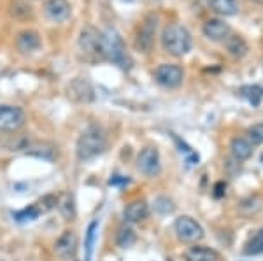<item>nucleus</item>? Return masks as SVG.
Here are the masks:
<instances>
[{
    "mask_svg": "<svg viewBox=\"0 0 263 261\" xmlns=\"http://www.w3.org/2000/svg\"><path fill=\"white\" fill-rule=\"evenodd\" d=\"M162 46L174 56H184L192 51L193 41L186 27L181 23H168L162 32Z\"/></svg>",
    "mask_w": 263,
    "mask_h": 261,
    "instance_id": "f257e3e1",
    "label": "nucleus"
},
{
    "mask_svg": "<svg viewBox=\"0 0 263 261\" xmlns=\"http://www.w3.org/2000/svg\"><path fill=\"white\" fill-rule=\"evenodd\" d=\"M100 56L123 67V69L130 67V58L126 54L125 42H123L120 33L111 30V28L100 33Z\"/></svg>",
    "mask_w": 263,
    "mask_h": 261,
    "instance_id": "f03ea898",
    "label": "nucleus"
},
{
    "mask_svg": "<svg viewBox=\"0 0 263 261\" xmlns=\"http://www.w3.org/2000/svg\"><path fill=\"white\" fill-rule=\"evenodd\" d=\"M105 135L99 126H90L84 130L81 137L78 138V146H76V153L81 162H88V159L97 158L105 151Z\"/></svg>",
    "mask_w": 263,
    "mask_h": 261,
    "instance_id": "7ed1b4c3",
    "label": "nucleus"
},
{
    "mask_svg": "<svg viewBox=\"0 0 263 261\" xmlns=\"http://www.w3.org/2000/svg\"><path fill=\"white\" fill-rule=\"evenodd\" d=\"M27 121L25 111L16 105H0V132L14 133Z\"/></svg>",
    "mask_w": 263,
    "mask_h": 261,
    "instance_id": "20e7f679",
    "label": "nucleus"
},
{
    "mask_svg": "<svg viewBox=\"0 0 263 261\" xmlns=\"http://www.w3.org/2000/svg\"><path fill=\"white\" fill-rule=\"evenodd\" d=\"M174 230H176L177 237L184 242H198L203 238V228L190 216L177 217L174 223Z\"/></svg>",
    "mask_w": 263,
    "mask_h": 261,
    "instance_id": "39448f33",
    "label": "nucleus"
},
{
    "mask_svg": "<svg viewBox=\"0 0 263 261\" xmlns=\"http://www.w3.org/2000/svg\"><path fill=\"white\" fill-rule=\"evenodd\" d=\"M156 25H158V18H156L155 14H147L141 23V27H139L135 46H137V49H141L142 53H149L153 44H155Z\"/></svg>",
    "mask_w": 263,
    "mask_h": 261,
    "instance_id": "423d86ee",
    "label": "nucleus"
},
{
    "mask_svg": "<svg viewBox=\"0 0 263 261\" xmlns=\"http://www.w3.org/2000/svg\"><path fill=\"white\" fill-rule=\"evenodd\" d=\"M182 77H184V72L176 63H162L155 70L156 83L163 88H177L182 83Z\"/></svg>",
    "mask_w": 263,
    "mask_h": 261,
    "instance_id": "0eeeda50",
    "label": "nucleus"
},
{
    "mask_svg": "<svg viewBox=\"0 0 263 261\" xmlns=\"http://www.w3.org/2000/svg\"><path fill=\"white\" fill-rule=\"evenodd\" d=\"M137 168L139 172L144 175H147V177H153V175H156L160 172V153L156 147L153 146H147L144 147V149L139 153L137 156Z\"/></svg>",
    "mask_w": 263,
    "mask_h": 261,
    "instance_id": "6e6552de",
    "label": "nucleus"
},
{
    "mask_svg": "<svg viewBox=\"0 0 263 261\" xmlns=\"http://www.w3.org/2000/svg\"><path fill=\"white\" fill-rule=\"evenodd\" d=\"M44 14L54 23H63L70 18L72 7L69 0H46L44 4Z\"/></svg>",
    "mask_w": 263,
    "mask_h": 261,
    "instance_id": "1a4fd4ad",
    "label": "nucleus"
},
{
    "mask_svg": "<svg viewBox=\"0 0 263 261\" xmlns=\"http://www.w3.org/2000/svg\"><path fill=\"white\" fill-rule=\"evenodd\" d=\"M76 251H78V235L70 230L63 231L60 237H58L57 244H54L57 256L62 259H70L76 256Z\"/></svg>",
    "mask_w": 263,
    "mask_h": 261,
    "instance_id": "9d476101",
    "label": "nucleus"
},
{
    "mask_svg": "<svg viewBox=\"0 0 263 261\" xmlns=\"http://www.w3.org/2000/svg\"><path fill=\"white\" fill-rule=\"evenodd\" d=\"M16 49L23 54H32L35 51H39L42 42H41V35L35 30H21L14 39Z\"/></svg>",
    "mask_w": 263,
    "mask_h": 261,
    "instance_id": "9b49d317",
    "label": "nucleus"
},
{
    "mask_svg": "<svg viewBox=\"0 0 263 261\" xmlns=\"http://www.w3.org/2000/svg\"><path fill=\"white\" fill-rule=\"evenodd\" d=\"M202 32L207 39L214 41V42H223L230 35V27L224 23L223 19H218V18H211L203 23L202 27Z\"/></svg>",
    "mask_w": 263,
    "mask_h": 261,
    "instance_id": "f8f14e48",
    "label": "nucleus"
},
{
    "mask_svg": "<svg viewBox=\"0 0 263 261\" xmlns=\"http://www.w3.org/2000/svg\"><path fill=\"white\" fill-rule=\"evenodd\" d=\"M79 48L86 54H100V33L93 27H84L79 33Z\"/></svg>",
    "mask_w": 263,
    "mask_h": 261,
    "instance_id": "ddd939ff",
    "label": "nucleus"
},
{
    "mask_svg": "<svg viewBox=\"0 0 263 261\" xmlns=\"http://www.w3.org/2000/svg\"><path fill=\"white\" fill-rule=\"evenodd\" d=\"M69 96L76 102H91L93 100V90L90 83L84 79H76L69 86Z\"/></svg>",
    "mask_w": 263,
    "mask_h": 261,
    "instance_id": "4468645a",
    "label": "nucleus"
},
{
    "mask_svg": "<svg viewBox=\"0 0 263 261\" xmlns=\"http://www.w3.org/2000/svg\"><path fill=\"white\" fill-rule=\"evenodd\" d=\"M147 212H149V209H147L146 202H144V200H134V202H130V204L126 205L125 210H123V217H125L126 223H139V221L146 219Z\"/></svg>",
    "mask_w": 263,
    "mask_h": 261,
    "instance_id": "2eb2a0df",
    "label": "nucleus"
},
{
    "mask_svg": "<svg viewBox=\"0 0 263 261\" xmlns=\"http://www.w3.org/2000/svg\"><path fill=\"white\" fill-rule=\"evenodd\" d=\"M230 151L237 162H244V159H248L251 156L253 146H251V142L246 140V138L235 137V138H232V142H230Z\"/></svg>",
    "mask_w": 263,
    "mask_h": 261,
    "instance_id": "dca6fc26",
    "label": "nucleus"
},
{
    "mask_svg": "<svg viewBox=\"0 0 263 261\" xmlns=\"http://www.w3.org/2000/svg\"><path fill=\"white\" fill-rule=\"evenodd\" d=\"M186 261H221V256L209 247H192L186 252Z\"/></svg>",
    "mask_w": 263,
    "mask_h": 261,
    "instance_id": "f3484780",
    "label": "nucleus"
},
{
    "mask_svg": "<svg viewBox=\"0 0 263 261\" xmlns=\"http://www.w3.org/2000/svg\"><path fill=\"white\" fill-rule=\"evenodd\" d=\"M224 42V48L228 49V53L235 58H242L246 53H248V44L240 35H228Z\"/></svg>",
    "mask_w": 263,
    "mask_h": 261,
    "instance_id": "a211bd4d",
    "label": "nucleus"
},
{
    "mask_svg": "<svg viewBox=\"0 0 263 261\" xmlns=\"http://www.w3.org/2000/svg\"><path fill=\"white\" fill-rule=\"evenodd\" d=\"M57 209L60 210V214L65 219H74L76 216V205H74V196L70 193H63L58 196V204Z\"/></svg>",
    "mask_w": 263,
    "mask_h": 261,
    "instance_id": "6ab92c4d",
    "label": "nucleus"
},
{
    "mask_svg": "<svg viewBox=\"0 0 263 261\" xmlns=\"http://www.w3.org/2000/svg\"><path fill=\"white\" fill-rule=\"evenodd\" d=\"M209 6L221 16H233L239 11L237 0H209Z\"/></svg>",
    "mask_w": 263,
    "mask_h": 261,
    "instance_id": "aec40b11",
    "label": "nucleus"
},
{
    "mask_svg": "<svg viewBox=\"0 0 263 261\" xmlns=\"http://www.w3.org/2000/svg\"><path fill=\"white\" fill-rule=\"evenodd\" d=\"M9 14L14 19H30L33 16V9L30 4L23 2V0H14L9 7Z\"/></svg>",
    "mask_w": 263,
    "mask_h": 261,
    "instance_id": "412c9836",
    "label": "nucleus"
},
{
    "mask_svg": "<svg viewBox=\"0 0 263 261\" xmlns=\"http://www.w3.org/2000/svg\"><path fill=\"white\" fill-rule=\"evenodd\" d=\"M244 254L248 256H256V254H263V228L258 230L256 233L246 242L244 246Z\"/></svg>",
    "mask_w": 263,
    "mask_h": 261,
    "instance_id": "4be33fe9",
    "label": "nucleus"
},
{
    "mask_svg": "<svg viewBox=\"0 0 263 261\" xmlns=\"http://www.w3.org/2000/svg\"><path fill=\"white\" fill-rule=\"evenodd\" d=\"M137 240V237H135V231L130 228V226H121L120 230H118L116 233V244L121 247V249H128L132 247Z\"/></svg>",
    "mask_w": 263,
    "mask_h": 261,
    "instance_id": "5701e85b",
    "label": "nucleus"
},
{
    "mask_svg": "<svg viewBox=\"0 0 263 261\" xmlns=\"http://www.w3.org/2000/svg\"><path fill=\"white\" fill-rule=\"evenodd\" d=\"M240 95H242L249 104H253L254 107H256V105H260L263 98V88L256 86V84H253V86L251 84H249V86H242L240 88Z\"/></svg>",
    "mask_w": 263,
    "mask_h": 261,
    "instance_id": "b1692460",
    "label": "nucleus"
},
{
    "mask_svg": "<svg viewBox=\"0 0 263 261\" xmlns=\"http://www.w3.org/2000/svg\"><path fill=\"white\" fill-rule=\"evenodd\" d=\"M39 216H41V210H39V207H37L35 204H33V205L25 207L23 210H20V212H16L12 217H14L18 223H28V221H35Z\"/></svg>",
    "mask_w": 263,
    "mask_h": 261,
    "instance_id": "393cba45",
    "label": "nucleus"
},
{
    "mask_svg": "<svg viewBox=\"0 0 263 261\" xmlns=\"http://www.w3.org/2000/svg\"><path fill=\"white\" fill-rule=\"evenodd\" d=\"M97 230H99V221H91L90 226L86 230V235H84V249H86V256L90 259L93 246H95V238H97Z\"/></svg>",
    "mask_w": 263,
    "mask_h": 261,
    "instance_id": "a878e982",
    "label": "nucleus"
},
{
    "mask_svg": "<svg viewBox=\"0 0 263 261\" xmlns=\"http://www.w3.org/2000/svg\"><path fill=\"white\" fill-rule=\"evenodd\" d=\"M57 204H58V196L57 195H46V196H42V198L37 202L35 205L39 207L41 214H46V212H49V210L57 209Z\"/></svg>",
    "mask_w": 263,
    "mask_h": 261,
    "instance_id": "bb28decb",
    "label": "nucleus"
},
{
    "mask_svg": "<svg viewBox=\"0 0 263 261\" xmlns=\"http://www.w3.org/2000/svg\"><path fill=\"white\" fill-rule=\"evenodd\" d=\"M248 137L251 146L254 144H261L263 142V125H254L248 130Z\"/></svg>",
    "mask_w": 263,
    "mask_h": 261,
    "instance_id": "cd10ccee",
    "label": "nucleus"
},
{
    "mask_svg": "<svg viewBox=\"0 0 263 261\" xmlns=\"http://www.w3.org/2000/svg\"><path fill=\"white\" fill-rule=\"evenodd\" d=\"M27 154H32V156L37 158H44V159H53V149H48L46 146H37V147H30L27 151Z\"/></svg>",
    "mask_w": 263,
    "mask_h": 261,
    "instance_id": "c85d7f7f",
    "label": "nucleus"
},
{
    "mask_svg": "<svg viewBox=\"0 0 263 261\" xmlns=\"http://www.w3.org/2000/svg\"><path fill=\"white\" fill-rule=\"evenodd\" d=\"M224 189H227V186H224V183H218L216 184V188H214V196L216 198H221V196L224 195Z\"/></svg>",
    "mask_w": 263,
    "mask_h": 261,
    "instance_id": "c756f323",
    "label": "nucleus"
},
{
    "mask_svg": "<svg viewBox=\"0 0 263 261\" xmlns=\"http://www.w3.org/2000/svg\"><path fill=\"white\" fill-rule=\"evenodd\" d=\"M126 183H128V179L121 177V175H116V177H112L111 180H109V184H111V186H118V184H126Z\"/></svg>",
    "mask_w": 263,
    "mask_h": 261,
    "instance_id": "7c9ffc66",
    "label": "nucleus"
},
{
    "mask_svg": "<svg viewBox=\"0 0 263 261\" xmlns=\"http://www.w3.org/2000/svg\"><path fill=\"white\" fill-rule=\"evenodd\" d=\"M251 2H258V4H263V0H251Z\"/></svg>",
    "mask_w": 263,
    "mask_h": 261,
    "instance_id": "2f4dec72",
    "label": "nucleus"
}]
</instances>
